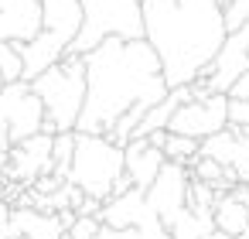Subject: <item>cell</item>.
I'll return each mask as SVG.
<instances>
[{
	"mask_svg": "<svg viewBox=\"0 0 249 239\" xmlns=\"http://www.w3.org/2000/svg\"><path fill=\"white\" fill-rule=\"evenodd\" d=\"M86 65V103L75 123V133L103 137L130 110H150L167 96L160 62L154 48L140 41L106 38L99 48L82 55Z\"/></svg>",
	"mask_w": 249,
	"mask_h": 239,
	"instance_id": "1",
	"label": "cell"
},
{
	"mask_svg": "<svg viewBox=\"0 0 249 239\" xmlns=\"http://www.w3.org/2000/svg\"><path fill=\"white\" fill-rule=\"evenodd\" d=\"M225 35L215 0H143V41L154 48L167 89L198 82Z\"/></svg>",
	"mask_w": 249,
	"mask_h": 239,
	"instance_id": "2",
	"label": "cell"
},
{
	"mask_svg": "<svg viewBox=\"0 0 249 239\" xmlns=\"http://www.w3.org/2000/svg\"><path fill=\"white\" fill-rule=\"evenodd\" d=\"M82 28V4L79 0H41V35L28 45H18L21 55V82H35L41 72L58 65L75 35Z\"/></svg>",
	"mask_w": 249,
	"mask_h": 239,
	"instance_id": "3",
	"label": "cell"
},
{
	"mask_svg": "<svg viewBox=\"0 0 249 239\" xmlns=\"http://www.w3.org/2000/svg\"><path fill=\"white\" fill-rule=\"evenodd\" d=\"M31 92L41 99L45 110V127L41 133H75L82 103H86V65L75 55H65L58 65L41 72L35 82H28Z\"/></svg>",
	"mask_w": 249,
	"mask_h": 239,
	"instance_id": "4",
	"label": "cell"
},
{
	"mask_svg": "<svg viewBox=\"0 0 249 239\" xmlns=\"http://www.w3.org/2000/svg\"><path fill=\"white\" fill-rule=\"evenodd\" d=\"M82 28L69 48V55L82 58L99 48L106 38L140 41L143 38V0H79Z\"/></svg>",
	"mask_w": 249,
	"mask_h": 239,
	"instance_id": "5",
	"label": "cell"
},
{
	"mask_svg": "<svg viewBox=\"0 0 249 239\" xmlns=\"http://www.w3.org/2000/svg\"><path fill=\"white\" fill-rule=\"evenodd\" d=\"M120 174H123V147H113L106 137L75 133L69 184H75L86 198H96L106 205L113 198V184Z\"/></svg>",
	"mask_w": 249,
	"mask_h": 239,
	"instance_id": "6",
	"label": "cell"
},
{
	"mask_svg": "<svg viewBox=\"0 0 249 239\" xmlns=\"http://www.w3.org/2000/svg\"><path fill=\"white\" fill-rule=\"evenodd\" d=\"M41 127H45V110L28 82H11L0 89V133L11 140V147L41 133Z\"/></svg>",
	"mask_w": 249,
	"mask_h": 239,
	"instance_id": "7",
	"label": "cell"
},
{
	"mask_svg": "<svg viewBox=\"0 0 249 239\" xmlns=\"http://www.w3.org/2000/svg\"><path fill=\"white\" fill-rule=\"evenodd\" d=\"M246 72H249V21H246L239 31L225 35L222 48H218L215 62L205 69L201 82H205V89H208L212 96H225V92L232 89V82H235L239 75H246Z\"/></svg>",
	"mask_w": 249,
	"mask_h": 239,
	"instance_id": "8",
	"label": "cell"
},
{
	"mask_svg": "<svg viewBox=\"0 0 249 239\" xmlns=\"http://www.w3.org/2000/svg\"><path fill=\"white\" fill-rule=\"evenodd\" d=\"M225 110H229V99L225 96H205V99H191L184 103L171 123H167V133H178V137H191V140H208L215 133L225 130Z\"/></svg>",
	"mask_w": 249,
	"mask_h": 239,
	"instance_id": "9",
	"label": "cell"
},
{
	"mask_svg": "<svg viewBox=\"0 0 249 239\" xmlns=\"http://www.w3.org/2000/svg\"><path fill=\"white\" fill-rule=\"evenodd\" d=\"M188 167H181V164H171V161H164V167H160V174L154 178V184L143 191V198H147V208L160 219V225L167 229L184 208H188Z\"/></svg>",
	"mask_w": 249,
	"mask_h": 239,
	"instance_id": "10",
	"label": "cell"
},
{
	"mask_svg": "<svg viewBox=\"0 0 249 239\" xmlns=\"http://www.w3.org/2000/svg\"><path fill=\"white\" fill-rule=\"evenodd\" d=\"M45 174H52V137L48 133H35L24 144H18V147L7 150V157H4V178H14L24 188H31Z\"/></svg>",
	"mask_w": 249,
	"mask_h": 239,
	"instance_id": "11",
	"label": "cell"
},
{
	"mask_svg": "<svg viewBox=\"0 0 249 239\" xmlns=\"http://www.w3.org/2000/svg\"><path fill=\"white\" fill-rule=\"evenodd\" d=\"M198 154L222 164V167H229L239 184H249V127H229L225 123L222 133L201 140Z\"/></svg>",
	"mask_w": 249,
	"mask_h": 239,
	"instance_id": "12",
	"label": "cell"
},
{
	"mask_svg": "<svg viewBox=\"0 0 249 239\" xmlns=\"http://www.w3.org/2000/svg\"><path fill=\"white\" fill-rule=\"evenodd\" d=\"M41 35V0H0V45H28Z\"/></svg>",
	"mask_w": 249,
	"mask_h": 239,
	"instance_id": "13",
	"label": "cell"
},
{
	"mask_svg": "<svg viewBox=\"0 0 249 239\" xmlns=\"http://www.w3.org/2000/svg\"><path fill=\"white\" fill-rule=\"evenodd\" d=\"M160 167H164V154L154 150L147 140H130L123 147V171L130 174L137 191H147L154 184V178L160 174Z\"/></svg>",
	"mask_w": 249,
	"mask_h": 239,
	"instance_id": "14",
	"label": "cell"
},
{
	"mask_svg": "<svg viewBox=\"0 0 249 239\" xmlns=\"http://www.w3.org/2000/svg\"><path fill=\"white\" fill-rule=\"evenodd\" d=\"M143 215H147V198H143V191L130 188L126 195L109 198V202L103 205L99 222H103L106 229H137V225L143 222Z\"/></svg>",
	"mask_w": 249,
	"mask_h": 239,
	"instance_id": "15",
	"label": "cell"
},
{
	"mask_svg": "<svg viewBox=\"0 0 249 239\" xmlns=\"http://www.w3.org/2000/svg\"><path fill=\"white\" fill-rule=\"evenodd\" d=\"M212 222H215V232H225L229 239H249V208L242 202H235L232 191L215 198Z\"/></svg>",
	"mask_w": 249,
	"mask_h": 239,
	"instance_id": "16",
	"label": "cell"
},
{
	"mask_svg": "<svg viewBox=\"0 0 249 239\" xmlns=\"http://www.w3.org/2000/svg\"><path fill=\"white\" fill-rule=\"evenodd\" d=\"M215 232V222H212V212H191L184 208L171 225H167V236L171 239H205Z\"/></svg>",
	"mask_w": 249,
	"mask_h": 239,
	"instance_id": "17",
	"label": "cell"
},
{
	"mask_svg": "<svg viewBox=\"0 0 249 239\" xmlns=\"http://www.w3.org/2000/svg\"><path fill=\"white\" fill-rule=\"evenodd\" d=\"M72 154H75V133H55L52 137V174L58 181H69Z\"/></svg>",
	"mask_w": 249,
	"mask_h": 239,
	"instance_id": "18",
	"label": "cell"
},
{
	"mask_svg": "<svg viewBox=\"0 0 249 239\" xmlns=\"http://www.w3.org/2000/svg\"><path fill=\"white\" fill-rule=\"evenodd\" d=\"M198 140H191V137H178V133H167V140H164V147H160V154H164V161H171V164H181V167H188L195 157H198Z\"/></svg>",
	"mask_w": 249,
	"mask_h": 239,
	"instance_id": "19",
	"label": "cell"
},
{
	"mask_svg": "<svg viewBox=\"0 0 249 239\" xmlns=\"http://www.w3.org/2000/svg\"><path fill=\"white\" fill-rule=\"evenodd\" d=\"M218 11H222V21H225V31H239L246 21H249V0H215Z\"/></svg>",
	"mask_w": 249,
	"mask_h": 239,
	"instance_id": "20",
	"label": "cell"
},
{
	"mask_svg": "<svg viewBox=\"0 0 249 239\" xmlns=\"http://www.w3.org/2000/svg\"><path fill=\"white\" fill-rule=\"evenodd\" d=\"M21 55H18V45H0V79L4 86L11 82H21Z\"/></svg>",
	"mask_w": 249,
	"mask_h": 239,
	"instance_id": "21",
	"label": "cell"
},
{
	"mask_svg": "<svg viewBox=\"0 0 249 239\" xmlns=\"http://www.w3.org/2000/svg\"><path fill=\"white\" fill-rule=\"evenodd\" d=\"M215 198H218V195H215L208 184H201V181H188V208H191V212H212Z\"/></svg>",
	"mask_w": 249,
	"mask_h": 239,
	"instance_id": "22",
	"label": "cell"
},
{
	"mask_svg": "<svg viewBox=\"0 0 249 239\" xmlns=\"http://www.w3.org/2000/svg\"><path fill=\"white\" fill-rule=\"evenodd\" d=\"M99 229H103V222L99 219H75L72 222V229L65 232L69 239H96L99 236Z\"/></svg>",
	"mask_w": 249,
	"mask_h": 239,
	"instance_id": "23",
	"label": "cell"
},
{
	"mask_svg": "<svg viewBox=\"0 0 249 239\" xmlns=\"http://www.w3.org/2000/svg\"><path fill=\"white\" fill-rule=\"evenodd\" d=\"M225 120L229 127H249V99H229V110H225Z\"/></svg>",
	"mask_w": 249,
	"mask_h": 239,
	"instance_id": "24",
	"label": "cell"
},
{
	"mask_svg": "<svg viewBox=\"0 0 249 239\" xmlns=\"http://www.w3.org/2000/svg\"><path fill=\"white\" fill-rule=\"evenodd\" d=\"M225 99H239V103H242V99H249V72H246V75H239V79L232 82V89L225 92Z\"/></svg>",
	"mask_w": 249,
	"mask_h": 239,
	"instance_id": "25",
	"label": "cell"
},
{
	"mask_svg": "<svg viewBox=\"0 0 249 239\" xmlns=\"http://www.w3.org/2000/svg\"><path fill=\"white\" fill-rule=\"evenodd\" d=\"M99 239H137V229H99Z\"/></svg>",
	"mask_w": 249,
	"mask_h": 239,
	"instance_id": "26",
	"label": "cell"
},
{
	"mask_svg": "<svg viewBox=\"0 0 249 239\" xmlns=\"http://www.w3.org/2000/svg\"><path fill=\"white\" fill-rule=\"evenodd\" d=\"M143 140H147L154 150H160V147H164V140H167V130H154V133H150V137H143Z\"/></svg>",
	"mask_w": 249,
	"mask_h": 239,
	"instance_id": "27",
	"label": "cell"
},
{
	"mask_svg": "<svg viewBox=\"0 0 249 239\" xmlns=\"http://www.w3.org/2000/svg\"><path fill=\"white\" fill-rule=\"evenodd\" d=\"M58 239H69V236H58Z\"/></svg>",
	"mask_w": 249,
	"mask_h": 239,
	"instance_id": "28",
	"label": "cell"
}]
</instances>
